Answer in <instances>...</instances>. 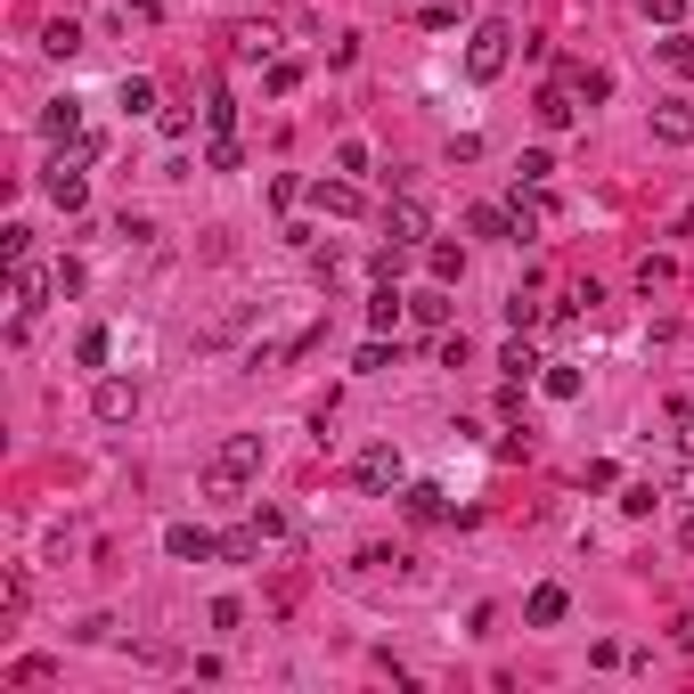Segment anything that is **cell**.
<instances>
[{
    "label": "cell",
    "instance_id": "obj_20",
    "mask_svg": "<svg viewBox=\"0 0 694 694\" xmlns=\"http://www.w3.org/2000/svg\"><path fill=\"white\" fill-rule=\"evenodd\" d=\"M262 548H270V539H262V523H238V532L221 539V556H229V564H254Z\"/></svg>",
    "mask_w": 694,
    "mask_h": 694
},
{
    "label": "cell",
    "instance_id": "obj_30",
    "mask_svg": "<svg viewBox=\"0 0 694 694\" xmlns=\"http://www.w3.org/2000/svg\"><path fill=\"white\" fill-rule=\"evenodd\" d=\"M351 368H360V376H376V368H392V351H385V335H368V344H360V351H351Z\"/></svg>",
    "mask_w": 694,
    "mask_h": 694
},
{
    "label": "cell",
    "instance_id": "obj_24",
    "mask_svg": "<svg viewBox=\"0 0 694 694\" xmlns=\"http://www.w3.org/2000/svg\"><path fill=\"white\" fill-rule=\"evenodd\" d=\"M204 164H213V172H238V164H245L238 132H213V139H204Z\"/></svg>",
    "mask_w": 694,
    "mask_h": 694
},
{
    "label": "cell",
    "instance_id": "obj_8",
    "mask_svg": "<svg viewBox=\"0 0 694 694\" xmlns=\"http://www.w3.org/2000/svg\"><path fill=\"white\" fill-rule=\"evenodd\" d=\"M654 139L662 147H694V98H662L654 107Z\"/></svg>",
    "mask_w": 694,
    "mask_h": 694
},
{
    "label": "cell",
    "instance_id": "obj_26",
    "mask_svg": "<svg viewBox=\"0 0 694 694\" xmlns=\"http://www.w3.org/2000/svg\"><path fill=\"white\" fill-rule=\"evenodd\" d=\"M564 82H572V91L588 98V107H597V98H613V74H604V66H572Z\"/></svg>",
    "mask_w": 694,
    "mask_h": 694
},
{
    "label": "cell",
    "instance_id": "obj_2",
    "mask_svg": "<svg viewBox=\"0 0 694 694\" xmlns=\"http://www.w3.org/2000/svg\"><path fill=\"white\" fill-rule=\"evenodd\" d=\"M515 57V25L507 17H482V25L466 33V82H498Z\"/></svg>",
    "mask_w": 694,
    "mask_h": 694
},
{
    "label": "cell",
    "instance_id": "obj_25",
    "mask_svg": "<svg viewBox=\"0 0 694 694\" xmlns=\"http://www.w3.org/2000/svg\"><path fill=\"white\" fill-rule=\"evenodd\" d=\"M539 392H548V401H580V368H539Z\"/></svg>",
    "mask_w": 694,
    "mask_h": 694
},
{
    "label": "cell",
    "instance_id": "obj_13",
    "mask_svg": "<svg viewBox=\"0 0 694 694\" xmlns=\"http://www.w3.org/2000/svg\"><path fill=\"white\" fill-rule=\"evenodd\" d=\"M474 238H507V245H523V221H515V204H474Z\"/></svg>",
    "mask_w": 694,
    "mask_h": 694
},
{
    "label": "cell",
    "instance_id": "obj_15",
    "mask_svg": "<svg viewBox=\"0 0 694 694\" xmlns=\"http://www.w3.org/2000/svg\"><path fill=\"white\" fill-rule=\"evenodd\" d=\"M425 270H433V278H441V286H458V278H466V245H450V238H433V245H425Z\"/></svg>",
    "mask_w": 694,
    "mask_h": 694
},
{
    "label": "cell",
    "instance_id": "obj_14",
    "mask_svg": "<svg viewBox=\"0 0 694 694\" xmlns=\"http://www.w3.org/2000/svg\"><path fill=\"white\" fill-rule=\"evenodd\" d=\"M564 613H572V597H564L556 580H548V588H532V604H523V621H532V629H556Z\"/></svg>",
    "mask_w": 694,
    "mask_h": 694
},
{
    "label": "cell",
    "instance_id": "obj_34",
    "mask_svg": "<svg viewBox=\"0 0 694 694\" xmlns=\"http://www.w3.org/2000/svg\"><path fill=\"white\" fill-rule=\"evenodd\" d=\"M25 245H33V229H25V221L0 229V254H9V262H25Z\"/></svg>",
    "mask_w": 694,
    "mask_h": 694
},
{
    "label": "cell",
    "instance_id": "obj_31",
    "mask_svg": "<svg viewBox=\"0 0 694 694\" xmlns=\"http://www.w3.org/2000/svg\"><path fill=\"white\" fill-rule=\"evenodd\" d=\"M17 613H25V572L0 580V621H17Z\"/></svg>",
    "mask_w": 694,
    "mask_h": 694
},
{
    "label": "cell",
    "instance_id": "obj_19",
    "mask_svg": "<svg viewBox=\"0 0 694 694\" xmlns=\"http://www.w3.org/2000/svg\"><path fill=\"white\" fill-rule=\"evenodd\" d=\"M238 57L245 66H270V57H278V33L270 25H238Z\"/></svg>",
    "mask_w": 694,
    "mask_h": 694
},
{
    "label": "cell",
    "instance_id": "obj_1",
    "mask_svg": "<svg viewBox=\"0 0 694 694\" xmlns=\"http://www.w3.org/2000/svg\"><path fill=\"white\" fill-rule=\"evenodd\" d=\"M254 474H262V433H229L221 450L204 458V491H213V498H238Z\"/></svg>",
    "mask_w": 694,
    "mask_h": 694
},
{
    "label": "cell",
    "instance_id": "obj_29",
    "mask_svg": "<svg viewBox=\"0 0 694 694\" xmlns=\"http://www.w3.org/2000/svg\"><path fill=\"white\" fill-rule=\"evenodd\" d=\"M204 132H238V98H229V91L204 98Z\"/></svg>",
    "mask_w": 694,
    "mask_h": 694
},
{
    "label": "cell",
    "instance_id": "obj_33",
    "mask_svg": "<svg viewBox=\"0 0 694 694\" xmlns=\"http://www.w3.org/2000/svg\"><path fill=\"white\" fill-rule=\"evenodd\" d=\"M654 286H670V262L645 254V262H638V294H654Z\"/></svg>",
    "mask_w": 694,
    "mask_h": 694
},
{
    "label": "cell",
    "instance_id": "obj_18",
    "mask_svg": "<svg viewBox=\"0 0 694 694\" xmlns=\"http://www.w3.org/2000/svg\"><path fill=\"white\" fill-rule=\"evenodd\" d=\"M41 50L50 57H82V25L74 17H50V25H41Z\"/></svg>",
    "mask_w": 694,
    "mask_h": 694
},
{
    "label": "cell",
    "instance_id": "obj_6",
    "mask_svg": "<svg viewBox=\"0 0 694 694\" xmlns=\"http://www.w3.org/2000/svg\"><path fill=\"white\" fill-rule=\"evenodd\" d=\"M57 278H50V270H33V262H17L9 270V303H17V335H25L33 327V311H41V294H50Z\"/></svg>",
    "mask_w": 694,
    "mask_h": 694
},
{
    "label": "cell",
    "instance_id": "obj_9",
    "mask_svg": "<svg viewBox=\"0 0 694 694\" xmlns=\"http://www.w3.org/2000/svg\"><path fill=\"white\" fill-rule=\"evenodd\" d=\"M539 123H548V132H572L580 123V91L572 82H548V91H539Z\"/></svg>",
    "mask_w": 694,
    "mask_h": 694
},
{
    "label": "cell",
    "instance_id": "obj_7",
    "mask_svg": "<svg viewBox=\"0 0 694 694\" xmlns=\"http://www.w3.org/2000/svg\"><path fill=\"white\" fill-rule=\"evenodd\" d=\"M385 229H392V245H425V238H433L425 197H392V204H385Z\"/></svg>",
    "mask_w": 694,
    "mask_h": 694
},
{
    "label": "cell",
    "instance_id": "obj_23",
    "mask_svg": "<svg viewBox=\"0 0 694 694\" xmlns=\"http://www.w3.org/2000/svg\"><path fill=\"white\" fill-rule=\"evenodd\" d=\"M401 311H409V294H392V286H385V294L368 303V327H376V335H392V327H401Z\"/></svg>",
    "mask_w": 694,
    "mask_h": 694
},
{
    "label": "cell",
    "instance_id": "obj_36",
    "mask_svg": "<svg viewBox=\"0 0 694 694\" xmlns=\"http://www.w3.org/2000/svg\"><path fill=\"white\" fill-rule=\"evenodd\" d=\"M670 638H679L686 654H694V613H679V621H670Z\"/></svg>",
    "mask_w": 694,
    "mask_h": 694
},
{
    "label": "cell",
    "instance_id": "obj_5",
    "mask_svg": "<svg viewBox=\"0 0 694 694\" xmlns=\"http://www.w3.org/2000/svg\"><path fill=\"white\" fill-rule=\"evenodd\" d=\"M91 417H98V425H132V417H139V385H132V376H107V385L91 392Z\"/></svg>",
    "mask_w": 694,
    "mask_h": 694
},
{
    "label": "cell",
    "instance_id": "obj_12",
    "mask_svg": "<svg viewBox=\"0 0 694 694\" xmlns=\"http://www.w3.org/2000/svg\"><path fill=\"white\" fill-rule=\"evenodd\" d=\"M311 204H319V213H335V221H351L368 197H360V188H351V172H344V180H319V188H311Z\"/></svg>",
    "mask_w": 694,
    "mask_h": 694
},
{
    "label": "cell",
    "instance_id": "obj_32",
    "mask_svg": "<svg viewBox=\"0 0 694 694\" xmlns=\"http://www.w3.org/2000/svg\"><path fill=\"white\" fill-rule=\"evenodd\" d=\"M515 172H523V188H539V180H548V172H556V156H548V147H532V156H523V164H515Z\"/></svg>",
    "mask_w": 694,
    "mask_h": 694
},
{
    "label": "cell",
    "instance_id": "obj_28",
    "mask_svg": "<svg viewBox=\"0 0 694 694\" xmlns=\"http://www.w3.org/2000/svg\"><path fill=\"white\" fill-rule=\"evenodd\" d=\"M147 107H156V82H147V74H123V115H147Z\"/></svg>",
    "mask_w": 694,
    "mask_h": 694
},
{
    "label": "cell",
    "instance_id": "obj_11",
    "mask_svg": "<svg viewBox=\"0 0 694 694\" xmlns=\"http://www.w3.org/2000/svg\"><path fill=\"white\" fill-rule=\"evenodd\" d=\"M401 507H409V523H441L450 515V491L441 482H401Z\"/></svg>",
    "mask_w": 694,
    "mask_h": 694
},
{
    "label": "cell",
    "instance_id": "obj_27",
    "mask_svg": "<svg viewBox=\"0 0 694 694\" xmlns=\"http://www.w3.org/2000/svg\"><path fill=\"white\" fill-rule=\"evenodd\" d=\"M107 351H115V335H107V327H82V344H74V360H82V368H107Z\"/></svg>",
    "mask_w": 694,
    "mask_h": 694
},
{
    "label": "cell",
    "instance_id": "obj_21",
    "mask_svg": "<svg viewBox=\"0 0 694 694\" xmlns=\"http://www.w3.org/2000/svg\"><path fill=\"white\" fill-rule=\"evenodd\" d=\"M262 91H270V98H294V91H303V66H294V57H270V66H262Z\"/></svg>",
    "mask_w": 694,
    "mask_h": 694
},
{
    "label": "cell",
    "instance_id": "obj_17",
    "mask_svg": "<svg viewBox=\"0 0 694 694\" xmlns=\"http://www.w3.org/2000/svg\"><path fill=\"white\" fill-rule=\"evenodd\" d=\"M539 368H548V360H539L532 344H507V351H498V376H507V385H532Z\"/></svg>",
    "mask_w": 694,
    "mask_h": 694
},
{
    "label": "cell",
    "instance_id": "obj_16",
    "mask_svg": "<svg viewBox=\"0 0 694 694\" xmlns=\"http://www.w3.org/2000/svg\"><path fill=\"white\" fill-rule=\"evenodd\" d=\"M409 319H417V327H450V294H441V278H433L425 294H409Z\"/></svg>",
    "mask_w": 694,
    "mask_h": 694
},
{
    "label": "cell",
    "instance_id": "obj_22",
    "mask_svg": "<svg viewBox=\"0 0 694 694\" xmlns=\"http://www.w3.org/2000/svg\"><path fill=\"white\" fill-rule=\"evenodd\" d=\"M41 132H50V139H82V107H74V98H50V115H41Z\"/></svg>",
    "mask_w": 694,
    "mask_h": 694
},
{
    "label": "cell",
    "instance_id": "obj_4",
    "mask_svg": "<svg viewBox=\"0 0 694 694\" xmlns=\"http://www.w3.org/2000/svg\"><path fill=\"white\" fill-rule=\"evenodd\" d=\"M41 188H50L57 213H82V204H91V180H82V156H74V147L50 164V172H41Z\"/></svg>",
    "mask_w": 694,
    "mask_h": 694
},
{
    "label": "cell",
    "instance_id": "obj_37",
    "mask_svg": "<svg viewBox=\"0 0 694 694\" xmlns=\"http://www.w3.org/2000/svg\"><path fill=\"white\" fill-rule=\"evenodd\" d=\"M679 450L694 458V417H679Z\"/></svg>",
    "mask_w": 694,
    "mask_h": 694
},
{
    "label": "cell",
    "instance_id": "obj_35",
    "mask_svg": "<svg viewBox=\"0 0 694 694\" xmlns=\"http://www.w3.org/2000/svg\"><path fill=\"white\" fill-rule=\"evenodd\" d=\"M638 9L654 17V25H679V17H686V0H638Z\"/></svg>",
    "mask_w": 694,
    "mask_h": 694
},
{
    "label": "cell",
    "instance_id": "obj_10",
    "mask_svg": "<svg viewBox=\"0 0 694 694\" xmlns=\"http://www.w3.org/2000/svg\"><path fill=\"white\" fill-rule=\"evenodd\" d=\"M164 548H172L180 564H213V556H221V539H213V532H197V523H172V532H164Z\"/></svg>",
    "mask_w": 694,
    "mask_h": 694
},
{
    "label": "cell",
    "instance_id": "obj_38",
    "mask_svg": "<svg viewBox=\"0 0 694 694\" xmlns=\"http://www.w3.org/2000/svg\"><path fill=\"white\" fill-rule=\"evenodd\" d=\"M679 548H694V515H686V523H679Z\"/></svg>",
    "mask_w": 694,
    "mask_h": 694
},
{
    "label": "cell",
    "instance_id": "obj_3",
    "mask_svg": "<svg viewBox=\"0 0 694 694\" xmlns=\"http://www.w3.org/2000/svg\"><path fill=\"white\" fill-rule=\"evenodd\" d=\"M351 482H360V491H401L409 466H401V450H392V441H376V450L351 458Z\"/></svg>",
    "mask_w": 694,
    "mask_h": 694
}]
</instances>
